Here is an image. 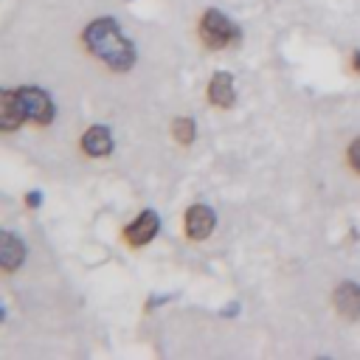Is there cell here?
Listing matches in <instances>:
<instances>
[{"instance_id": "8", "label": "cell", "mask_w": 360, "mask_h": 360, "mask_svg": "<svg viewBox=\"0 0 360 360\" xmlns=\"http://www.w3.org/2000/svg\"><path fill=\"white\" fill-rule=\"evenodd\" d=\"M22 118H25V112L17 101V90H3V96H0V127L3 129H17L22 124Z\"/></svg>"}, {"instance_id": "13", "label": "cell", "mask_w": 360, "mask_h": 360, "mask_svg": "<svg viewBox=\"0 0 360 360\" xmlns=\"http://www.w3.org/2000/svg\"><path fill=\"white\" fill-rule=\"evenodd\" d=\"M39 200H42V194H39V191H31V194L25 197V202H28L31 208H37V205H39Z\"/></svg>"}, {"instance_id": "6", "label": "cell", "mask_w": 360, "mask_h": 360, "mask_svg": "<svg viewBox=\"0 0 360 360\" xmlns=\"http://www.w3.org/2000/svg\"><path fill=\"white\" fill-rule=\"evenodd\" d=\"M22 259H25V245H22V239H17L14 233H8V231H3L0 233V264H3V270H17L20 264H22Z\"/></svg>"}, {"instance_id": "7", "label": "cell", "mask_w": 360, "mask_h": 360, "mask_svg": "<svg viewBox=\"0 0 360 360\" xmlns=\"http://www.w3.org/2000/svg\"><path fill=\"white\" fill-rule=\"evenodd\" d=\"M335 307H338L340 315L357 318V315H360V284L343 281V284L335 290Z\"/></svg>"}, {"instance_id": "5", "label": "cell", "mask_w": 360, "mask_h": 360, "mask_svg": "<svg viewBox=\"0 0 360 360\" xmlns=\"http://www.w3.org/2000/svg\"><path fill=\"white\" fill-rule=\"evenodd\" d=\"M158 228H160V217L155 211H143L135 222L127 225V239H129V245H146V242H152Z\"/></svg>"}, {"instance_id": "10", "label": "cell", "mask_w": 360, "mask_h": 360, "mask_svg": "<svg viewBox=\"0 0 360 360\" xmlns=\"http://www.w3.org/2000/svg\"><path fill=\"white\" fill-rule=\"evenodd\" d=\"M208 98H211V104H217V107H231V104H233L236 90H233L231 73H214V79H211V84H208Z\"/></svg>"}, {"instance_id": "2", "label": "cell", "mask_w": 360, "mask_h": 360, "mask_svg": "<svg viewBox=\"0 0 360 360\" xmlns=\"http://www.w3.org/2000/svg\"><path fill=\"white\" fill-rule=\"evenodd\" d=\"M200 34H202V42H205L208 48H225V45H231V42L239 39L236 22H231V20H228L222 11H217V8H211V11L202 14V20H200Z\"/></svg>"}, {"instance_id": "4", "label": "cell", "mask_w": 360, "mask_h": 360, "mask_svg": "<svg viewBox=\"0 0 360 360\" xmlns=\"http://www.w3.org/2000/svg\"><path fill=\"white\" fill-rule=\"evenodd\" d=\"M211 231H214V211H211L208 205H202V202L191 205V208L186 211V233L200 242V239H205Z\"/></svg>"}, {"instance_id": "12", "label": "cell", "mask_w": 360, "mask_h": 360, "mask_svg": "<svg viewBox=\"0 0 360 360\" xmlns=\"http://www.w3.org/2000/svg\"><path fill=\"white\" fill-rule=\"evenodd\" d=\"M349 160H352V166L360 172V138L352 141V146H349Z\"/></svg>"}, {"instance_id": "9", "label": "cell", "mask_w": 360, "mask_h": 360, "mask_svg": "<svg viewBox=\"0 0 360 360\" xmlns=\"http://www.w3.org/2000/svg\"><path fill=\"white\" fill-rule=\"evenodd\" d=\"M82 146H84L87 155L104 158V155L112 152V135H110L107 127H90V129L84 132V138H82Z\"/></svg>"}, {"instance_id": "1", "label": "cell", "mask_w": 360, "mask_h": 360, "mask_svg": "<svg viewBox=\"0 0 360 360\" xmlns=\"http://www.w3.org/2000/svg\"><path fill=\"white\" fill-rule=\"evenodd\" d=\"M84 42H87V48H90L101 62H107V65L115 68V70H127V68H132V62H135V48H132V42L121 34L118 22L110 20V17L93 20V22L87 25V31H84Z\"/></svg>"}, {"instance_id": "14", "label": "cell", "mask_w": 360, "mask_h": 360, "mask_svg": "<svg viewBox=\"0 0 360 360\" xmlns=\"http://www.w3.org/2000/svg\"><path fill=\"white\" fill-rule=\"evenodd\" d=\"M352 62H354V70L360 73V53H354V59H352Z\"/></svg>"}, {"instance_id": "11", "label": "cell", "mask_w": 360, "mask_h": 360, "mask_svg": "<svg viewBox=\"0 0 360 360\" xmlns=\"http://www.w3.org/2000/svg\"><path fill=\"white\" fill-rule=\"evenodd\" d=\"M174 138L183 141V143H191V138H194V121L191 118H177L174 121Z\"/></svg>"}, {"instance_id": "3", "label": "cell", "mask_w": 360, "mask_h": 360, "mask_svg": "<svg viewBox=\"0 0 360 360\" xmlns=\"http://www.w3.org/2000/svg\"><path fill=\"white\" fill-rule=\"evenodd\" d=\"M17 101L25 112V118L37 121V124H51L53 121V101L48 98L45 90L39 87H20L17 90Z\"/></svg>"}]
</instances>
